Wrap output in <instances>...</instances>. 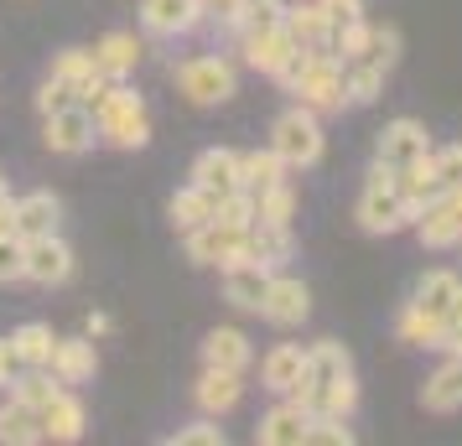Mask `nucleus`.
Segmentation results:
<instances>
[{
  "label": "nucleus",
  "instance_id": "obj_1",
  "mask_svg": "<svg viewBox=\"0 0 462 446\" xmlns=\"http://www.w3.org/2000/svg\"><path fill=\"white\" fill-rule=\"evenodd\" d=\"M88 114H94V130L105 135L109 146L120 150H141L151 141V120H146V105H141V94L120 78H109L94 99H88Z\"/></svg>",
  "mask_w": 462,
  "mask_h": 446
},
{
  "label": "nucleus",
  "instance_id": "obj_2",
  "mask_svg": "<svg viewBox=\"0 0 462 446\" xmlns=\"http://www.w3.org/2000/svg\"><path fill=\"white\" fill-rule=\"evenodd\" d=\"M271 150L286 161V171L317 167L322 161V120H317V109H307V105L286 109L271 125Z\"/></svg>",
  "mask_w": 462,
  "mask_h": 446
},
{
  "label": "nucleus",
  "instance_id": "obj_3",
  "mask_svg": "<svg viewBox=\"0 0 462 446\" xmlns=\"http://www.w3.org/2000/svg\"><path fill=\"white\" fill-rule=\"evenodd\" d=\"M296 105L317 109V114H333V109H343L348 99H343V63H337L328 47H307V63H301V73H296Z\"/></svg>",
  "mask_w": 462,
  "mask_h": 446
},
{
  "label": "nucleus",
  "instance_id": "obj_4",
  "mask_svg": "<svg viewBox=\"0 0 462 446\" xmlns=\"http://www.w3.org/2000/svg\"><path fill=\"white\" fill-rule=\"evenodd\" d=\"M177 88H182L198 109H213V105H229L234 99L239 73H234V63H224V58H188V63L177 68Z\"/></svg>",
  "mask_w": 462,
  "mask_h": 446
},
{
  "label": "nucleus",
  "instance_id": "obj_5",
  "mask_svg": "<svg viewBox=\"0 0 462 446\" xmlns=\"http://www.w3.org/2000/svg\"><path fill=\"white\" fill-rule=\"evenodd\" d=\"M188 255H192V265H218V270H229L239 259H250V229H229V223L208 218L203 229L188 234Z\"/></svg>",
  "mask_w": 462,
  "mask_h": 446
},
{
  "label": "nucleus",
  "instance_id": "obj_6",
  "mask_svg": "<svg viewBox=\"0 0 462 446\" xmlns=\"http://www.w3.org/2000/svg\"><path fill=\"white\" fill-rule=\"evenodd\" d=\"M411 223H416V208L400 197L395 182H384V187H369L364 182V197H358V229L364 234H400Z\"/></svg>",
  "mask_w": 462,
  "mask_h": 446
},
{
  "label": "nucleus",
  "instance_id": "obj_7",
  "mask_svg": "<svg viewBox=\"0 0 462 446\" xmlns=\"http://www.w3.org/2000/svg\"><path fill=\"white\" fill-rule=\"evenodd\" d=\"M416 239H420V250H457L462 244V208H457V197L452 192H441V197H431L426 208L416 213Z\"/></svg>",
  "mask_w": 462,
  "mask_h": 446
},
{
  "label": "nucleus",
  "instance_id": "obj_8",
  "mask_svg": "<svg viewBox=\"0 0 462 446\" xmlns=\"http://www.w3.org/2000/svg\"><path fill=\"white\" fill-rule=\"evenodd\" d=\"M260 317L275 322V327H301V322L312 317V291H307V280L275 276L271 270V286H265V301H260Z\"/></svg>",
  "mask_w": 462,
  "mask_h": 446
},
{
  "label": "nucleus",
  "instance_id": "obj_9",
  "mask_svg": "<svg viewBox=\"0 0 462 446\" xmlns=\"http://www.w3.org/2000/svg\"><path fill=\"white\" fill-rule=\"evenodd\" d=\"M431 150V130L420 125V120H411V114H400V120H390V125L379 130L374 141V161H384V167H405V161H416V156H426Z\"/></svg>",
  "mask_w": 462,
  "mask_h": 446
},
{
  "label": "nucleus",
  "instance_id": "obj_10",
  "mask_svg": "<svg viewBox=\"0 0 462 446\" xmlns=\"http://www.w3.org/2000/svg\"><path fill=\"white\" fill-rule=\"evenodd\" d=\"M94 141H99V130H94L88 105H68V109H52V114H47V150H58V156H84Z\"/></svg>",
  "mask_w": 462,
  "mask_h": 446
},
{
  "label": "nucleus",
  "instance_id": "obj_11",
  "mask_svg": "<svg viewBox=\"0 0 462 446\" xmlns=\"http://www.w3.org/2000/svg\"><path fill=\"white\" fill-rule=\"evenodd\" d=\"M73 276V250H68L58 234H42V239H26V265H22V280H37V286H63Z\"/></svg>",
  "mask_w": 462,
  "mask_h": 446
},
{
  "label": "nucleus",
  "instance_id": "obj_12",
  "mask_svg": "<svg viewBox=\"0 0 462 446\" xmlns=\"http://www.w3.org/2000/svg\"><path fill=\"white\" fill-rule=\"evenodd\" d=\"M296 52V37L286 32V26H265V32H245V63L254 68V73H265V78H275L281 68L291 63Z\"/></svg>",
  "mask_w": 462,
  "mask_h": 446
},
{
  "label": "nucleus",
  "instance_id": "obj_13",
  "mask_svg": "<svg viewBox=\"0 0 462 446\" xmlns=\"http://www.w3.org/2000/svg\"><path fill=\"white\" fill-rule=\"evenodd\" d=\"M307 421H312V415H307L296 400H286V395H281V405L260 415V425H254V441H260V446H307Z\"/></svg>",
  "mask_w": 462,
  "mask_h": 446
},
{
  "label": "nucleus",
  "instance_id": "obj_14",
  "mask_svg": "<svg viewBox=\"0 0 462 446\" xmlns=\"http://www.w3.org/2000/svg\"><path fill=\"white\" fill-rule=\"evenodd\" d=\"M52 78H63V84L73 88V99H79V105H88V99L109 84L105 68L94 63V52H84V47H68L63 58L52 63Z\"/></svg>",
  "mask_w": 462,
  "mask_h": 446
},
{
  "label": "nucleus",
  "instance_id": "obj_15",
  "mask_svg": "<svg viewBox=\"0 0 462 446\" xmlns=\"http://www.w3.org/2000/svg\"><path fill=\"white\" fill-rule=\"evenodd\" d=\"M420 405L431 415H457L462 410V353H447V363L420 384Z\"/></svg>",
  "mask_w": 462,
  "mask_h": 446
},
{
  "label": "nucleus",
  "instance_id": "obj_16",
  "mask_svg": "<svg viewBox=\"0 0 462 446\" xmlns=\"http://www.w3.org/2000/svg\"><path fill=\"white\" fill-rule=\"evenodd\" d=\"M141 22L156 37H182V32H192V26L203 22V5L198 0H146L141 5Z\"/></svg>",
  "mask_w": 462,
  "mask_h": 446
},
{
  "label": "nucleus",
  "instance_id": "obj_17",
  "mask_svg": "<svg viewBox=\"0 0 462 446\" xmlns=\"http://www.w3.org/2000/svg\"><path fill=\"white\" fill-rule=\"evenodd\" d=\"M192 182L203 192H213V197H229V192H239V156L224 146H208L198 161H192Z\"/></svg>",
  "mask_w": 462,
  "mask_h": 446
},
{
  "label": "nucleus",
  "instance_id": "obj_18",
  "mask_svg": "<svg viewBox=\"0 0 462 446\" xmlns=\"http://www.w3.org/2000/svg\"><path fill=\"white\" fill-rule=\"evenodd\" d=\"M250 338L239 327H213L203 338V369H229V374H245L250 369Z\"/></svg>",
  "mask_w": 462,
  "mask_h": 446
},
{
  "label": "nucleus",
  "instance_id": "obj_19",
  "mask_svg": "<svg viewBox=\"0 0 462 446\" xmlns=\"http://www.w3.org/2000/svg\"><path fill=\"white\" fill-rule=\"evenodd\" d=\"M358 410V379L354 369H343L333 379H322L312 389V400H307V415H343V421H354Z\"/></svg>",
  "mask_w": 462,
  "mask_h": 446
},
{
  "label": "nucleus",
  "instance_id": "obj_20",
  "mask_svg": "<svg viewBox=\"0 0 462 446\" xmlns=\"http://www.w3.org/2000/svg\"><path fill=\"white\" fill-rule=\"evenodd\" d=\"M239 395H245V384L229 369H203V379L192 384V400H198L203 415H229L234 405H239Z\"/></svg>",
  "mask_w": 462,
  "mask_h": 446
},
{
  "label": "nucleus",
  "instance_id": "obj_21",
  "mask_svg": "<svg viewBox=\"0 0 462 446\" xmlns=\"http://www.w3.org/2000/svg\"><path fill=\"white\" fill-rule=\"evenodd\" d=\"M265 286H271V270H265V265H254V259H239V265L224 270V296H229L239 312H260Z\"/></svg>",
  "mask_w": 462,
  "mask_h": 446
},
{
  "label": "nucleus",
  "instance_id": "obj_22",
  "mask_svg": "<svg viewBox=\"0 0 462 446\" xmlns=\"http://www.w3.org/2000/svg\"><path fill=\"white\" fill-rule=\"evenodd\" d=\"M301 369H307V348H301V342H281V348H271L265 363H260V384H265L271 395H291L296 379H301Z\"/></svg>",
  "mask_w": 462,
  "mask_h": 446
},
{
  "label": "nucleus",
  "instance_id": "obj_23",
  "mask_svg": "<svg viewBox=\"0 0 462 446\" xmlns=\"http://www.w3.org/2000/svg\"><path fill=\"white\" fill-rule=\"evenodd\" d=\"M37 421H42V441L68 446V441H79V436H84V405L63 389L58 400H47L42 410H37Z\"/></svg>",
  "mask_w": 462,
  "mask_h": 446
},
{
  "label": "nucleus",
  "instance_id": "obj_24",
  "mask_svg": "<svg viewBox=\"0 0 462 446\" xmlns=\"http://www.w3.org/2000/svg\"><path fill=\"white\" fill-rule=\"evenodd\" d=\"M395 187H400V197H405V203H411V208H426V203H431V197H441V177H437V161H431V150H426V156H416V161H405V167L395 171Z\"/></svg>",
  "mask_w": 462,
  "mask_h": 446
},
{
  "label": "nucleus",
  "instance_id": "obj_25",
  "mask_svg": "<svg viewBox=\"0 0 462 446\" xmlns=\"http://www.w3.org/2000/svg\"><path fill=\"white\" fill-rule=\"evenodd\" d=\"M11 229L22 239L58 234V197H52V192H32L22 203H11Z\"/></svg>",
  "mask_w": 462,
  "mask_h": 446
},
{
  "label": "nucleus",
  "instance_id": "obj_26",
  "mask_svg": "<svg viewBox=\"0 0 462 446\" xmlns=\"http://www.w3.org/2000/svg\"><path fill=\"white\" fill-rule=\"evenodd\" d=\"M281 26L296 37V47H328V37H333V16H328L317 0H296V5H286Z\"/></svg>",
  "mask_w": 462,
  "mask_h": 446
},
{
  "label": "nucleus",
  "instance_id": "obj_27",
  "mask_svg": "<svg viewBox=\"0 0 462 446\" xmlns=\"http://www.w3.org/2000/svg\"><path fill=\"white\" fill-rule=\"evenodd\" d=\"M94 342L88 338H58L52 342V359H47V369L58 374L63 384H84V379H94Z\"/></svg>",
  "mask_w": 462,
  "mask_h": 446
},
{
  "label": "nucleus",
  "instance_id": "obj_28",
  "mask_svg": "<svg viewBox=\"0 0 462 446\" xmlns=\"http://www.w3.org/2000/svg\"><path fill=\"white\" fill-rule=\"evenodd\" d=\"M384 78H390V68L369 63V58H354V63H343V99L348 105H374L379 94H384Z\"/></svg>",
  "mask_w": 462,
  "mask_h": 446
},
{
  "label": "nucleus",
  "instance_id": "obj_29",
  "mask_svg": "<svg viewBox=\"0 0 462 446\" xmlns=\"http://www.w3.org/2000/svg\"><path fill=\"white\" fill-rule=\"evenodd\" d=\"M250 259H254V265H265V270L286 265V259H291V229L254 218V223H250Z\"/></svg>",
  "mask_w": 462,
  "mask_h": 446
},
{
  "label": "nucleus",
  "instance_id": "obj_30",
  "mask_svg": "<svg viewBox=\"0 0 462 446\" xmlns=\"http://www.w3.org/2000/svg\"><path fill=\"white\" fill-rule=\"evenodd\" d=\"M457 286H462V276L457 270H426V276L416 280V306L420 312H431V317H441L447 322V306H452V296H457Z\"/></svg>",
  "mask_w": 462,
  "mask_h": 446
},
{
  "label": "nucleus",
  "instance_id": "obj_31",
  "mask_svg": "<svg viewBox=\"0 0 462 446\" xmlns=\"http://www.w3.org/2000/svg\"><path fill=\"white\" fill-rule=\"evenodd\" d=\"M94 63L105 68V78H125V73H135V63H141V42H135L130 32H109L105 42L94 47Z\"/></svg>",
  "mask_w": 462,
  "mask_h": 446
},
{
  "label": "nucleus",
  "instance_id": "obj_32",
  "mask_svg": "<svg viewBox=\"0 0 462 446\" xmlns=\"http://www.w3.org/2000/svg\"><path fill=\"white\" fill-rule=\"evenodd\" d=\"M213 203H218L213 192H203L198 182H188L182 192H171V223H177L182 234H192V229H203V223L213 218Z\"/></svg>",
  "mask_w": 462,
  "mask_h": 446
},
{
  "label": "nucleus",
  "instance_id": "obj_33",
  "mask_svg": "<svg viewBox=\"0 0 462 446\" xmlns=\"http://www.w3.org/2000/svg\"><path fill=\"white\" fill-rule=\"evenodd\" d=\"M275 182H286V161L275 156V150H250V156H239V187L250 192H265Z\"/></svg>",
  "mask_w": 462,
  "mask_h": 446
},
{
  "label": "nucleus",
  "instance_id": "obj_34",
  "mask_svg": "<svg viewBox=\"0 0 462 446\" xmlns=\"http://www.w3.org/2000/svg\"><path fill=\"white\" fill-rule=\"evenodd\" d=\"M0 441L5 446H32V441H42V421H37V410L26 400H16L11 395V405L0 410Z\"/></svg>",
  "mask_w": 462,
  "mask_h": 446
},
{
  "label": "nucleus",
  "instance_id": "obj_35",
  "mask_svg": "<svg viewBox=\"0 0 462 446\" xmlns=\"http://www.w3.org/2000/svg\"><path fill=\"white\" fill-rule=\"evenodd\" d=\"M395 332H400V342H411V348H431V342L441 338V317L420 312L416 301H405L400 317H395Z\"/></svg>",
  "mask_w": 462,
  "mask_h": 446
},
{
  "label": "nucleus",
  "instance_id": "obj_36",
  "mask_svg": "<svg viewBox=\"0 0 462 446\" xmlns=\"http://www.w3.org/2000/svg\"><path fill=\"white\" fill-rule=\"evenodd\" d=\"M11 342H16V353H22L26 369H47V359H52V327H42V322H26V327H16L11 332Z\"/></svg>",
  "mask_w": 462,
  "mask_h": 446
},
{
  "label": "nucleus",
  "instance_id": "obj_37",
  "mask_svg": "<svg viewBox=\"0 0 462 446\" xmlns=\"http://www.w3.org/2000/svg\"><path fill=\"white\" fill-rule=\"evenodd\" d=\"M254 218L291 229V218H296V192H291V182H275V187L254 192Z\"/></svg>",
  "mask_w": 462,
  "mask_h": 446
},
{
  "label": "nucleus",
  "instance_id": "obj_38",
  "mask_svg": "<svg viewBox=\"0 0 462 446\" xmlns=\"http://www.w3.org/2000/svg\"><path fill=\"white\" fill-rule=\"evenodd\" d=\"M11 389H16V400H26L32 410H42L47 400L63 395V379H58L52 369H22V379L11 384Z\"/></svg>",
  "mask_w": 462,
  "mask_h": 446
},
{
  "label": "nucleus",
  "instance_id": "obj_39",
  "mask_svg": "<svg viewBox=\"0 0 462 446\" xmlns=\"http://www.w3.org/2000/svg\"><path fill=\"white\" fill-rule=\"evenodd\" d=\"M281 16H286V0H245L239 5V32H265V26H281Z\"/></svg>",
  "mask_w": 462,
  "mask_h": 446
},
{
  "label": "nucleus",
  "instance_id": "obj_40",
  "mask_svg": "<svg viewBox=\"0 0 462 446\" xmlns=\"http://www.w3.org/2000/svg\"><path fill=\"white\" fill-rule=\"evenodd\" d=\"M307 446H354V431L343 415H312L307 421Z\"/></svg>",
  "mask_w": 462,
  "mask_h": 446
},
{
  "label": "nucleus",
  "instance_id": "obj_41",
  "mask_svg": "<svg viewBox=\"0 0 462 446\" xmlns=\"http://www.w3.org/2000/svg\"><path fill=\"white\" fill-rule=\"evenodd\" d=\"M22 265H26V239L16 229L0 234V280H22Z\"/></svg>",
  "mask_w": 462,
  "mask_h": 446
},
{
  "label": "nucleus",
  "instance_id": "obj_42",
  "mask_svg": "<svg viewBox=\"0 0 462 446\" xmlns=\"http://www.w3.org/2000/svg\"><path fill=\"white\" fill-rule=\"evenodd\" d=\"M369 63H379V68H395V58H400V32L395 26H374L369 32V52H364Z\"/></svg>",
  "mask_w": 462,
  "mask_h": 446
},
{
  "label": "nucleus",
  "instance_id": "obj_43",
  "mask_svg": "<svg viewBox=\"0 0 462 446\" xmlns=\"http://www.w3.org/2000/svg\"><path fill=\"white\" fill-rule=\"evenodd\" d=\"M431 161H437V177H441V187L452 192L462 187V141H452V146H431Z\"/></svg>",
  "mask_w": 462,
  "mask_h": 446
},
{
  "label": "nucleus",
  "instance_id": "obj_44",
  "mask_svg": "<svg viewBox=\"0 0 462 446\" xmlns=\"http://www.w3.org/2000/svg\"><path fill=\"white\" fill-rule=\"evenodd\" d=\"M171 446H224V425L198 421V425H188V431H177V436H171Z\"/></svg>",
  "mask_w": 462,
  "mask_h": 446
},
{
  "label": "nucleus",
  "instance_id": "obj_45",
  "mask_svg": "<svg viewBox=\"0 0 462 446\" xmlns=\"http://www.w3.org/2000/svg\"><path fill=\"white\" fill-rule=\"evenodd\" d=\"M68 105H79V99H73V88H68L63 78H47L42 94H37V109H42V114H52V109H68Z\"/></svg>",
  "mask_w": 462,
  "mask_h": 446
},
{
  "label": "nucleus",
  "instance_id": "obj_46",
  "mask_svg": "<svg viewBox=\"0 0 462 446\" xmlns=\"http://www.w3.org/2000/svg\"><path fill=\"white\" fill-rule=\"evenodd\" d=\"M22 369H26V363H22V353H16V342L0 338V384L11 389V384L22 379Z\"/></svg>",
  "mask_w": 462,
  "mask_h": 446
},
{
  "label": "nucleus",
  "instance_id": "obj_47",
  "mask_svg": "<svg viewBox=\"0 0 462 446\" xmlns=\"http://www.w3.org/2000/svg\"><path fill=\"white\" fill-rule=\"evenodd\" d=\"M198 5H203V16H208V22L234 26V22H239V5H245V0H198Z\"/></svg>",
  "mask_w": 462,
  "mask_h": 446
},
{
  "label": "nucleus",
  "instance_id": "obj_48",
  "mask_svg": "<svg viewBox=\"0 0 462 446\" xmlns=\"http://www.w3.org/2000/svg\"><path fill=\"white\" fill-rule=\"evenodd\" d=\"M317 5L333 16V26L337 22H358V16H364V0H317Z\"/></svg>",
  "mask_w": 462,
  "mask_h": 446
},
{
  "label": "nucleus",
  "instance_id": "obj_49",
  "mask_svg": "<svg viewBox=\"0 0 462 446\" xmlns=\"http://www.w3.org/2000/svg\"><path fill=\"white\" fill-rule=\"evenodd\" d=\"M447 327H462V286H457V296H452V306H447Z\"/></svg>",
  "mask_w": 462,
  "mask_h": 446
},
{
  "label": "nucleus",
  "instance_id": "obj_50",
  "mask_svg": "<svg viewBox=\"0 0 462 446\" xmlns=\"http://www.w3.org/2000/svg\"><path fill=\"white\" fill-rule=\"evenodd\" d=\"M11 229V197H0V234Z\"/></svg>",
  "mask_w": 462,
  "mask_h": 446
},
{
  "label": "nucleus",
  "instance_id": "obj_51",
  "mask_svg": "<svg viewBox=\"0 0 462 446\" xmlns=\"http://www.w3.org/2000/svg\"><path fill=\"white\" fill-rule=\"evenodd\" d=\"M452 197H457V208H462V187H452Z\"/></svg>",
  "mask_w": 462,
  "mask_h": 446
},
{
  "label": "nucleus",
  "instance_id": "obj_52",
  "mask_svg": "<svg viewBox=\"0 0 462 446\" xmlns=\"http://www.w3.org/2000/svg\"><path fill=\"white\" fill-rule=\"evenodd\" d=\"M0 197H5V177H0Z\"/></svg>",
  "mask_w": 462,
  "mask_h": 446
}]
</instances>
